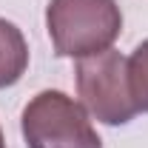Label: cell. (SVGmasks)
<instances>
[{
    "mask_svg": "<svg viewBox=\"0 0 148 148\" xmlns=\"http://www.w3.org/2000/svg\"><path fill=\"white\" fill-rule=\"evenodd\" d=\"M46 29L57 57H91L111 49L123 32L117 0H51Z\"/></svg>",
    "mask_w": 148,
    "mask_h": 148,
    "instance_id": "6da1fadb",
    "label": "cell"
},
{
    "mask_svg": "<svg viewBox=\"0 0 148 148\" xmlns=\"http://www.w3.org/2000/svg\"><path fill=\"white\" fill-rule=\"evenodd\" d=\"M20 128L26 148H103L88 111L54 88L34 94L23 108Z\"/></svg>",
    "mask_w": 148,
    "mask_h": 148,
    "instance_id": "7a4b0ae2",
    "label": "cell"
},
{
    "mask_svg": "<svg viewBox=\"0 0 148 148\" xmlns=\"http://www.w3.org/2000/svg\"><path fill=\"white\" fill-rule=\"evenodd\" d=\"M77 94L83 100V108L94 120L106 125H125L134 120L137 106L128 91V77H125V57L114 49H106L100 54L80 57L77 69Z\"/></svg>",
    "mask_w": 148,
    "mask_h": 148,
    "instance_id": "3957f363",
    "label": "cell"
},
{
    "mask_svg": "<svg viewBox=\"0 0 148 148\" xmlns=\"http://www.w3.org/2000/svg\"><path fill=\"white\" fill-rule=\"evenodd\" d=\"M29 69V43L14 23L0 17V88L14 86Z\"/></svg>",
    "mask_w": 148,
    "mask_h": 148,
    "instance_id": "277c9868",
    "label": "cell"
},
{
    "mask_svg": "<svg viewBox=\"0 0 148 148\" xmlns=\"http://www.w3.org/2000/svg\"><path fill=\"white\" fill-rule=\"evenodd\" d=\"M125 77L137 111H148V40H143L125 60Z\"/></svg>",
    "mask_w": 148,
    "mask_h": 148,
    "instance_id": "5b68a950",
    "label": "cell"
},
{
    "mask_svg": "<svg viewBox=\"0 0 148 148\" xmlns=\"http://www.w3.org/2000/svg\"><path fill=\"white\" fill-rule=\"evenodd\" d=\"M0 148H6V140H3V128H0Z\"/></svg>",
    "mask_w": 148,
    "mask_h": 148,
    "instance_id": "8992f818",
    "label": "cell"
}]
</instances>
